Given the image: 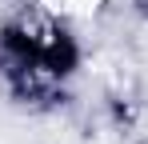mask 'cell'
Segmentation results:
<instances>
[{"mask_svg": "<svg viewBox=\"0 0 148 144\" xmlns=\"http://www.w3.org/2000/svg\"><path fill=\"white\" fill-rule=\"evenodd\" d=\"M76 68L80 40L64 16L40 4H20L0 20V80L16 104H56Z\"/></svg>", "mask_w": 148, "mask_h": 144, "instance_id": "obj_1", "label": "cell"}]
</instances>
